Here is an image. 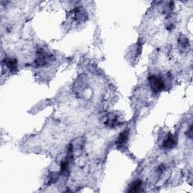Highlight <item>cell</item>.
<instances>
[{
	"label": "cell",
	"mask_w": 193,
	"mask_h": 193,
	"mask_svg": "<svg viewBox=\"0 0 193 193\" xmlns=\"http://www.w3.org/2000/svg\"><path fill=\"white\" fill-rule=\"evenodd\" d=\"M150 87L155 92L162 91L165 88V82L163 79L157 75H151L149 78Z\"/></svg>",
	"instance_id": "obj_1"
},
{
	"label": "cell",
	"mask_w": 193,
	"mask_h": 193,
	"mask_svg": "<svg viewBox=\"0 0 193 193\" xmlns=\"http://www.w3.org/2000/svg\"><path fill=\"white\" fill-rule=\"evenodd\" d=\"M175 144H176V140H175L174 137L170 133L164 142L163 147L165 149H171L175 146Z\"/></svg>",
	"instance_id": "obj_2"
},
{
	"label": "cell",
	"mask_w": 193,
	"mask_h": 193,
	"mask_svg": "<svg viewBox=\"0 0 193 193\" xmlns=\"http://www.w3.org/2000/svg\"><path fill=\"white\" fill-rule=\"evenodd\" d=\"M128 131H123L120 134L119 137L118 138V140H117V144L119 145V146H123L125 143L128 140Z\"/></svg>",
	"instance_id": "obj_3"
},
{
	"label": "cell",
	"mask_w": 193,
	"mask_h": 193,
	"mask_svg": "<svg viewBox=\"0 0 193 193\" xmlns=\"http://www.w3.org/2000/svg\"><path fill=\"white\" fill-rule=\"evenodd\" d=\"M17 61H16V60H14V59H7L5 62V65L12 71L17 68Z\"/></svg>",
	"instance_id": "obj_4"
},
{
	"label": "cell",
	"mask_w": 193,
	"mask_h": 193,
	"mask_svg": "<svg viewBox=\"0 0 193 193\" xmlns=\"http://www.w3.org/2000/svg\"><path fill=\"white\" fill-rule=\"evenodd\" d=\"M141 186V181L140 180H137L133 183L132 186H131V189L129 190V192H137L139 191L140 188Z\"/></svg>",
	"instance_id": "obj_5"
}]
</instances>
